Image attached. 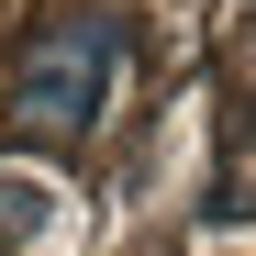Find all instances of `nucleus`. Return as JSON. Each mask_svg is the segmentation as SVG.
I'll return each instance as SVG.
<instances>
[{"instance_id":"obj_1","label":"nucleus","mask_w":256,"mask_h":256,"mask_svg":"<svg viewBox=\"0 0 256 256\" xmlns=\"http://www.w3.org/2000/svg\"><path fill=\"white\" fill-rule=\"evenodd\" d=\"M100 90H112V22H56L45 45L12 67V112L34 134H78V122L100 112Z\"/></svg>"},{"instance_id":"obj_2","label":"nucleus","mask_w":256,"mask_h":256,"mask_svg":"<svg viewBox=\"0 0 256 256\" xmlns=\"http://www.w3.org/2000/svg\"><path fill=\"white\" fill-rule=\"evenodd\" d=\"M45 234V178H0V245Z\"/></svg>"}]
</instances>
